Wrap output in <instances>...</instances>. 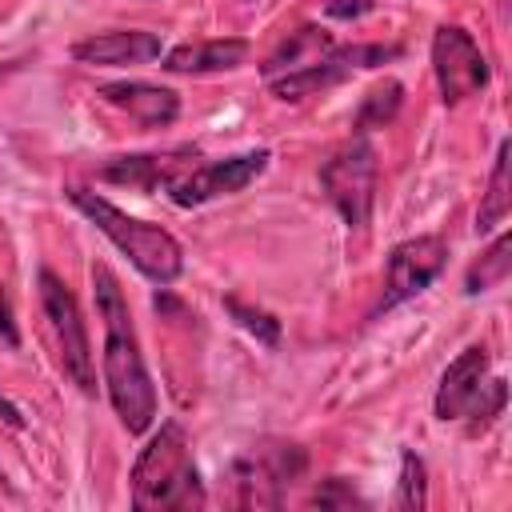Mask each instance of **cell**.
<instances>
[{
  "label": "cell",
  "instance_id": "obj_1",
  "mask_svg": "<svg viewBox=\"0 0 512 512\" xmlns=\"http://www.w3.org/2000/svg\"><path fill=\"white\" fill-rule=\"evenodd\" d=\"M92 288H96V312L104 320V388L120 424L140 436L156 420V384L144 368L136 324L120 292V280L104 264H92Z\"/></svg>",
  "mask_w": 512,
  "mask_h": 512
},
{
  "label": "cell",
  "instance_id": "obj_2",
  "mask_svg": "<svg viewBox=\"0 0 512 512\" xmlns=\"http://www.w3.org/2000/svg\"><path fill=\"white\" fill-rule=\"evenodd\" d=\"M132 504L140 512H192L208 504L200 468L192 460V444L180 424H160V432L140 448L132 464Z\"/></svg>",
  "mask_w": 512,
  "mask_h": 512
},
{
  "label": "cell",
  "instance_id": "obj_3",
  "mask_svg": "<svg viewBox=\"0 0 512 512\" xmlns=\"http://www.w3.org/2000/svg\"><path fill=\"white\" fill-rule=\"evenodd\" d=\"M68 200L152 280V284H172L180 272H184V252H180V244L164 232V228H156V224H148V220H136V216H128L124 208H116L112 200H104V196H96V192H84V188H72L68 192Z\"/></svg>",
  "mask_w": 512,
  "mask_h": 512
},
{
  "label": "cell",
  "instance_id": "obj_4",
  "mask_svg": "<svg viewBox=\"0 0 512 512\" xmlns=\"http://www.w3.org/2000/svg\"><path fill=\"white\" fill-rule=\"evenodd\" d=\"M508 388L504 380H488V348L472 344L464 348L440 376L436 388V416L440 420H472V428H488L504 412Z\"/></svg>",
  "mask_w": 512,
  "mask_h": 512
},
{
  "label": "cell",
  "instance_id": "obj_5",
  "mask_svg": "<svg viewBox=\"0 0 512 512\" xmlns=\"http://www.w3.org/2000/svg\"><path fill=\"white\" fill-rule=\"evenodd\" d=\"M320 184L328 200L336 204V212L352 228H364L372 216V200H376V148L364 136H352L344 148H336L324 160Z\"/></svg>",
  "mask_w": 512,
  "mask_h": 512
},
{
  "label": "cell",
  "instance_id": "obj_6",
  "mask_svg": "<svg viewBox=\"0 0 512 512\" xmlns=\"http://www.w3.org/2000/svg\"><path fill=\"white\" fill-rule=\"evenodd\" d=\"M40 304H44V316H48V324H52L64 376H68L80 392H92V388H96V372H92L88 328H84V316H80L76 296L68 292V284H64L52 268H40Z\"/></svg>",
  "mask_w": 512,
  "mask_h": 512
},
{
  "label": "cell",
  "instance_id": "obj_7",
  "mask_svg": "<svg viewBox=\"0 0 512 512\" xmlns=\"http://www.w3.org/2000/svg\"><path fill=\"white\" fill-rule=\"evenodd\" d=\"M392 56H396V48H388V44H332L316 64H308L300 72H288V76H276V80H268V88L280 100H304V96H316L324 88H336L352 72L376 68V64H384Z\"/></svg>",
  "mask_w": 512,
  "mask_h": 512
},
{
  "label": "cell",
  "instance_id": "obj_8",
  "mask_svg": "<svg viewBox=\"0 0 512 512\" xmlns=\"http://www.w3.org/2000/svg\"><path fill=\"white\" fill-rule=\"evenodd\" d=\"M268 148H256V152H240V156H224V160H204V164H192L184 168L164 192L172 196V204L180 208H196V204H208L216 196H232L240 188H248L264 168H268Z\"/></svg>",
  "mask_w": 512,
  "mask_h": 512
},
{
  "label": "cell",
  "instance_id": "obj_9",
  "mask_svg": "<svg viewBox=\"0 0 512 512\" xmlns=\"http://www.w3.org/2000/svg\"><path fill=\"white\" fill-rule=\"evenodd\" d=\"M432 72L444 104H464L468 96L488 88V76H492L480 44L456 24H440L432 32Z\"/></svg>",
  "mask_w": 512,
  "mask_h": 512
},
{
  "label": "cell",
  "instance_id": "obj_10",
  "mask_svg": "<svg viewBox=\"0 0 512 512\" xmlns=\"http://www.w3.org/2000/svg\"><path fill=\"white\" fill-rule=\"evenodd\" d=\"M448 264V244L444 236H412V240H400L392 252H388V268H384V296H380V312L420 296Z\"/></svg>",
  "mask_w": 512,
  "mask_h": 512
},
{
  "label": "cell",
  "instance_id": "obj_11",
  "mask_svg": "<svg viewBox=\"0 0 512 512\" xmlns=\"http://www.w3.org/2000/svg\"><path fill=\"white\" fill-rule=\"evenodd\" d=\"M304 472V452L296 444H260L236 464L240 504H280L284 488Z\"/></svg>",
  "mask_w": 512,
  "mask_h": 512
},
{
  "label": "cell",
  "instance_id": "obj_12",
  "mask_svg": "<svg viewBox=\"0 0 512 512\" xmlns=\"http://www.w3.org/2000/svg\"><path fill=\"white\" fill-rule=\"evenodd\" d=\"M200 156L196 148H172V152H144V156H116L100 168V180L132 184V188H168L184 168H192Z\"/></svg>",
  "mask_w": 512,
  "mask_h": 512
},
{
  "label": "cell",
  "instance_id": "obj_13",
  "mask_svg": "<svg viewBox=\"0 0 512 512\" xmlns=\"http://www.w3.org/2000/svg\"><path fill=\"white\" fill-rule=\"evenodd\" d=\"M164 52L156 32L144 28H116V32H100L88 40L72 44V56L80 64H104V68H120V64H148Z\"/></svg>",
  "mask_w": 512,
  "mask_h": 512
},
{
  "label": "cell",
  "instance_id": "obj_14",
  "mask_svg": "<svg viewBox=\"0 0 512 512\" xmlns=\"http://www.w3.org/2000/svg\"><path fill=\"white\" fill-rule=\"evenodd\" d=\"M100 96L128 112L136 124L144 128H168L180 112V96L172 88H160V84H144V80H116V84H104Z\"/></svg>",
  "mask_w": 512,
  "mask_h": 512
},
{
  "label": "cell",
  "instance_id": "obj_15",
  "mask_svg": "<svg viewBox=\"0 0 512 512\" xmlns=\"http://www.w3.org/2000/svg\"><path fill=\"white\" fill-rule=\"evenodd\" d=\"M252 44L240 36H224V40H192V44H176L172 52H164V68L168 72H188V76H208V72H232L248 60Z\"/></svg>",
  "mask_w": 512,
  "mask_h": 512
},
{
  "label": "cell",
  "instance_id": "obj_16",
  "mask_svg": "<svg viewBox=\"0 0 512 512\" xmlns=\"http://www.w3.org/2000/svg\"><path fill=\"white\" fill-rule=\"evenodd\" d=\"M336 40L324 32V28H312V24H304V28H296V32H288V40H280V48L264 60V76L268 80H276V76H288V72H300V68H308V64H316L328 48H332Z\"/></svg>",
  "mask_w": 512,
  "mask_h": 512
},
{
  "label": "cell",
  "instance_id": "obj_17",
  "mask_svg": "<svg viewBox=\"0 0 512 512\" xmlns=\"http://www.w3.org/2000/svg\"><path fill=\"white\" fill-rule=\"evenodd\" d=\"M508 156H512V148H508V140H500L496 164H492V180H488V192H484L480 212H476V232L480 236L492 232V228H500L508 220V208H512V184H508V164L512 160Z\"/></svg>",
  "mask_w": 512,
  "mask_h": 512
},
{
  "label": "cell",
  "instance_id": "obj_18",
  "mask_svg": "<svg viewBox=\"0 0 512 512\" xmlns=\"http://www.w3.org/2000/svg\"><path fill=\"white\" fill-rule=\"evenodd\" d=\"M512 236L508 232H500L496 240H492V248L468 268V280H464V292H484V288H492V284H500L504 276H508V268H512Z\"/></svg>",
  "mask_w": 512,
  "mask_h": 512
},
{
  "label": "cell",
  "instance_id": "obj_19",
  "mask_svg": "<svg viewBox=\"0 0 512 512\" xmlns=\"http://www.w3.org/2000/svg\"><path fill=\"white\" fill-rule=\"evenodd\" d=\"M400 84L396 80H384L380 88H372L368 96H364V104H360V112H356V136H364V132H372V128H384L392 116H396V108H400Z\"/></svg>",
  "mask_w": 512,
  "mask_h": 512
},
{
  "label": "cell",
  "instance_id": "obj_20",
  "mask_svg": "<svg viewBox=\"0 0 512 512\" xmlns=\"http://www.w3.org/2000/svg\"><path fill=\"white\" fill-rule=\"evenodd\" d=\"M428 492H424V460L408 448L400 456V484H396V508H424Z\"/></svg>",
  "mask_w": 512,
  "mask_h": 512
},
{
  "label": "cell",
  "instance_id": "obj_21",
  "mask_svg": "<svg viewBox=\"0 0 512 512\" xmlns=\"http://www.w3.org/2000/svg\"><path fill=\"white\" fill-rule=\"evenodd\" d=\"M228 312L248 328V332H256L264 344H276V336H280V324L268 316V312H256V308H244L240 300H228Z\"/></svg>",
  "mask_w": 512,
  "mask_h": 512
},
{
  "label": "cell",
  "instance_id": "obj_22",
  "mask_svg": "<svg viewBox=\"0 0 512 512\" xmlns=\"http://www.w3.org/2000/svg\"><path fill=\"white\" fill-rule=\"evenodd\" d=\"M320 508H352V504H360L364 508V500L356 496V488L348 484V480H340V476H332V480H324L320 488H316V496H312Z\"/></svg>",
  "mask_w": 512,
  "mask_h": 512
},
{
  "label": "cell",
  "instance_id": "obj_23",
  "mask_svg": "<svg viewBox=\"0 0 512 512\" xmlns=\"http://www.w3.org/2000/svg\"><path fill=\"white\" fill-rule=\"evenodd\" d=\"M372 4H376V0H324V12L336 16V20H356V16H364Z\"/></svg>",
  "mask_w": 512,
  "mask_h": 512
},
{
  "label": "cell",
  "instance_id": "obj_24",
  "mask_svg": "<svg viewBox=\"0 0 512 512\" xmlns=\"http://www.w3.org/2000/svg\"><path fill=\"white\" fill-rule=\"evenodd\" d=\"M0 336H4V344H20V332H16V320H12V304H8V296H4V288H0Z\"/></svg>",
  "mask_w": 512,
  "mask_h": 512
},
{
  "label": "cell",
  "instance_id": "obj_25",
  "mask_svg": "<svg viewBox=\"0 0 512 512\" xmlns=\"http://www.w3.org/2000/svg\"><path fill=\"white\" fill-rule=\"evenodd\" d=\"M0 420H4L8 428H24V416H20V408H16L8 396H0Z\"/></svg>",
  "mask_w": 512,
  "mask_h": 512
},
{
  "label": "cell",
  "instance_id": "obj_26",
  "mask_svg": "<svg viewBox=\"0 0 512 512\" xmlns=\"http://www.w3.org/2000/svg\"><path fill=\"white\" fill-rule=\"evenodd\" d=\"M12 72H16V60H12V64H0V80H4V76H12Z\"/></svg>",
  "mask_w": 512,
  "mask_h": 512
}]
</instances>
